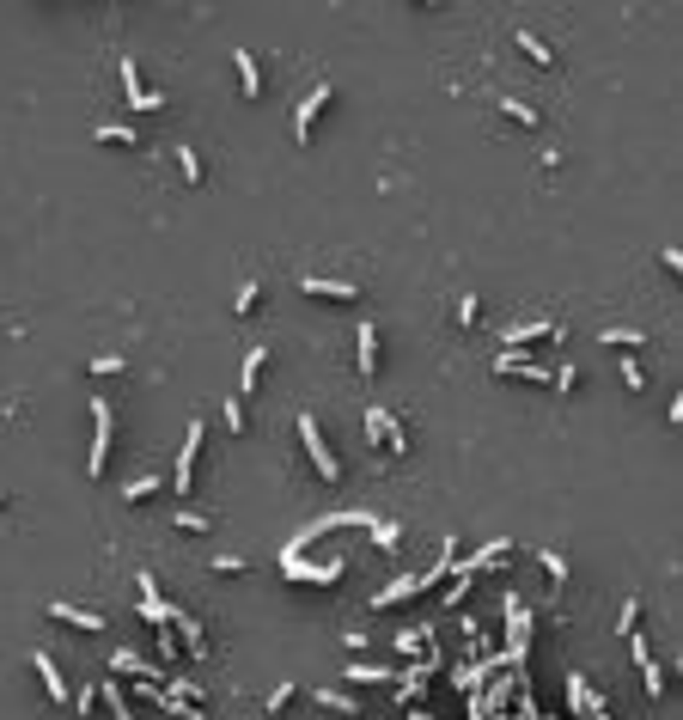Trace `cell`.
I'll return each instance as SVG.
<instances>
[{
  "label": "cell",
  "instance_id": "6da1fadb",
  "mask_svg": "<svg viewBox=\"0 0 683 720\" xmlns=\"http://www.w3.org/2000/svg\"><path fill=\"white\" fill-rule=\"evenodd\" d=\"M501 617H506V647H501V660L519 671V666H525V653H531V635H537V611L519 598V592H506V598H501Z\"/></svg>",
  "mask_w": 683,
  "mask_h": 720
},
{
  "label": "cell",
  "instance_id": "7a4b0ae2",
  "mask_svg": "<svg viewBox=\"0 0 683 720\" xmlns=\"http://www.w3.org/2000/svg\"><path fill=\"white\" fill-rule=\"evenodd\" d=\"M293 428H300V446H305V458H311V470H318V483H342V458H336V446L324 439L318 415H300Z\"/></svg>",
  "mask_w": 683,
  "mask_h": 720
},
{
  "label": "cell",
  "instance_id": "3957f363",
  "mask_svg": "<svg viewBox=\"0 0 683 720\" xmlns=\"http://www.w3.org/2000/svg\"><path fill=\"white\" fill-rule=\"evenodd\" d=\"M110 446H116V410H110V397H92V458H86L92 483L110 470Z\"/></svg>",
  "mask_w": 683,
  "mask_h": 720
},
{
  "label": "cell",
  "instance_id": "277c9868",
  "mask_svg": "<svg viewBox=\"0 0 683 720\" xmlns=\"http://www.w3.org/2000/svg\"><path fill=\"white\" fill-rule=\"evenodd\" d=\"M433 671H439V647H428L421 660H409V666H397V684H391V696H397L403 708H421V696H428Z\"/></svg>",
  "mask_w": 683,
  "mask_h": 720
},
{
  "label": "cell",
  "instance_id": "5b68a950",
  "mask_svg": "<svg viewBox=\"0 0 683 720\" xmlns=\"http://www.w3.org/2000/svg\"><path fill=\"white\" fill-rule=\"evenodd\" d=\"M202 446H208V428L202 421H189V434H183V446H178V464H171V489L189 501V489H196V470H202Z\"/></svg>",
  "mask_w": 683,
  "mask_h": 720
},
{
  "label": "cell",
  "instance_id": "8992f818",
  "mask_svg": "<svg viewBox=\"0 0 683 720\" xmlns=\"http://www.w3.org/2000/svg\"><path fill=\"white\" fill-rule=\"evenodd\" d=\"M366 446H373V452H391V458H403V452H409L403 415H391L384 403H373V410H366Z\"/></svg>",
  "mask_w": 683,
  "mask_h": 720
},
{
  "label": "cell",
  "instance_id": "52a82bcc",
  "mask_svg": "<svg viewBox=\"0 0 683 720\" xmlns=\"http://www.w3.org/2000/svg\"><path fill=\"white\" fill-rule=\"evenodd\" d=\"M568 715H574V720H610V702L592 690L586 671H568Z\"/></svg>",
  "mask_w": 683,
  "mask_h": 720
},
{
  "label": "cell",
  "instance_id": "ba28073f",
  "mask_svg": "<svg viewBox=\"0 0 683 720\" xmlns=\"http://www.w3.org/2000/svg\"><path fill=\"white\" fill-rule=\"evenodd\" d=\"M329 104H336V86H311V92H305V104L293 110V141H300V147H311V129H318V116H324Z\"/></svg>",
  "mask_w": 683,
  "mask_h": 720
},
{
  "label": "cell",
  "instance_id": "9c48e42d",
  "mask_svg": "<svg viewBox=\"0 0 683 720\" xmlns=\"http://www.w3.org/2000/svg\"><path fill=\"white\" fill-rule=\"evenodd\" d=\"M464 562L476 568V574H506V568L519 562V543H512V538H494V543H482L476 556H464Z\"/></svg>",
  "mask_w": 683,
  "mask_h": 720
},
{
  "label": "cell",
  "instance_id": "30bf717a",
  "mask_svg": "<svg viewBox=\"0 0 683 720\" xmlns=\"http://www.w3.org/2000/svg\"><path fill=\"white\" fill-rule=\"evenodd\" d=\"M123 98H128V110H165V92L141 86V68H134V55H123Z\"/></svg>",
  "mask_w": 683,
  "mask_h": 720
},
{
  "label": "cell",
  "instance_id": "8fae6325",
  "mask_svg": "<svg viewBox=\"0 0 683 720\" xmlns=\"http://www.w3.org/2000/svg\"><path fill=\"white\" fill-rule=\"evenodd\" d=\"M31 666H37V678H43V690H50L55 708H68V702H74V690H68V678H61V666H55L50 647H37V653H31Z\"/></svg>",
  "mask_w": 683,
  "mask_h": 720
},
{
  "label": "cell",
  "instance_id": "7c38bea8",
  "mask_svg": "<svg viewBox=\"0 0 683 720\" xmlns=\"http://www.w3.org/2000/svg\"><path fill=\"white\" fill-rule=\"evenodd\" d=\"M623 642H629L634 666H641V684H647V696H665V671H659V660H653V647H647V635L634 629V635H623Z\"/></svg>",
  "mask_w": 683,
  "mask_h": 720
},
{
  "label": "cell",
  "instance_id": "4fadbf2b",
  "mask_svg": "<svg viewBox=\"0 0 683 720\" xmlns=\"http://www.w3.org/2000/svg\"><path fill=\"white\" fill-rule=\"evenodd\" d=\"M494 373H501V379H531V385H549V373H543L531 355H519V348H501V355H494Z\"/></svg>",
  "mask_w": 683,
  "mask_h": 720
},
{
  "label": "cell",
  "instance_id": "5bb4252c",
  "mask_svg": "<svg viewBox=\"0 0 683 720\" xmlns=\"http://www.w3.org/2000/svg\"><path fill=\"white\" fill-rule=\"evenodd\" d=\"M232 74H238V98H263V61H256V50H232Z\"/></svg>",
  "mask_w": 683,
  "mask_h": 720
},
{
  "label": "cell",
  "instance_id": "9a60e30c",
  "mask_svg": "<svg viewBox=\"0 0 683 720\" xmlns=\"http://www.w3.org/2000/svg\"><path fill=\"white\" fill-rule=\"evenodd\" d=\"M165 623H171V635H178V642L189 647V660L202 666V660H208V635H202V623L189 617V611H178V605H171V617H165Z\"/></svg>",
  "mask_w": 683,
  "mask_h": 720
},
{
  "label": "cell",
  "instance_id": "2e32d148",
  "mask_svg": "<svg viewBox=\"0 0 683 720\" xmlns=\"http://www.w3.org/2000/svg\"><path fill=\"white\" fill-rule=\"evenodd\" d=\"M355 342H360V379H379V360H384V330H379V324H360V330H355Z\"/></svg>",
  "mask_w": 683,
  "mask_h": 720
},
{
  "label": "cell",
  "instance_id": "e0dca14e",
  "mask_svg": "<svg viewBox=\"0 0 683 720\" xmlns=\"http://www.w3.org/2000/svg\"><path fill=\"white\" fill-rule=\"evenodd\" d=\"M92 690H98V702L110 708V720H141V708H134V702H128V690H123V678H98Z\"/></svg>",
  "mask_w": 683,
  "mask_h": 720
},
{
  "label": "cell",
  "instance_id": "ac0fdd59",
  "mask_svg": "<svg viewBox=\"0 0 683 720\" xmlns=\"http://www.w3.org/2000/svg\"><path fill=\"white\" fill-rule=\"evenodd\" d=\"M342 678H348L355 690H373V684H384V690H391V684H397V671H391V666H373V660H348V666H342Z\"/></svg>",
  "mask_w": 683,
  "mask_h": 720
},
{
  "label": "cell",
  "instance_id": "d6986e66",
  "mask_svg": "<svg viewBox=\"0 0 683 720\" xmlns=\"http://www.w3.org/2000/svg\"><path fill=\"white\" fill-rule=\"evenodd\" d=\"M512 50L525 55V61H531V68H561V55L549 50V43H543V37H537V31H512Z\"/></svg>",
  "mask_w": 683,
  "mask_h": 720
},
{
  "label": "cell",
  "instance_id": "ffe728a7",
  "mask_svg": "<svg viewBox=\"0 0 683 720\" xmlns=\"http://www.w3.org/2000/svg\"><path fill=\"white\" fill-rule=\"evenodd\" d=\"M476 580H482L476 568H470V562H457V568H452V580H446V592H439V605H446V611H457V605H464V592L476 586Z\"/></svg>",
  "mask_w": 683,
  "mask_h": 720
},
{
  "label": "cell",
  "instance_id": "44dd1931",
  "mask_svg": "<svg viewBox=\"0 0 683 720\" xmlns=\"http://www.w3.org/2000/svg\"><path fill=\"white\" fill-rule=\"evenodd\" d=\"M50 617L68 623V629H79V635H98V629H104L98 611H79V605H50Z\"/></svg>",
  "mask_w": 683,
  "mask_h": 720
},
{
  "label": "cell",
  "instance_id": "7402d4cb",
  "mask_svg": "<svg viewBox=\"0 0 683 720\" xmlns=\"http://www.w3.org/2000/svg\"><path fill=\"white\" fill-rule=\"evenodd\" d=\"M305 293L311 300H360V282H324V275H305Z\"/></svg>",
  "mask_w": 683,
  "mask_h": 720
},
{
  "label": "cell",
  "instance_id": "603a6c76",
  "mask_svg": "<svg viewBox=\"0 0 683 720\" xmlns=\"http://www.w3.org/2000/svg\"><path fill=\"white\" fill-rule=\"evenodd\" d=\"M263 366H269V348H251L245 366H238V391H232V397H251V391L263 385Z\"/></svg>",
  "mask_w": 683,
  "mask_h": 720
},
{
  "label": "cell",
  "instance_id": "cb8c5ba5",
  "mask_svg": "<svg viewBox=\"0 0 683 720\" xmlns=\"http://www.w3.org/2000/svg\"><path fill=\"white\" fill-rule=\"evenodd\" d=\"M141 617H147V629H159V623L171 617V605L159 598V586H152V574H141Z\"/></svg>",
  "mask_w": 683,
  "mask_h": 720
},
{
  "label": "cell",
  "instance_id": "d4e9b609",
  "mask_svg": "<svg viewBox=\"0 0 683 720\" xmlns=\"http://www.w3.org/2000/svg\"><path fill=\"white\" fill-rule=\"evenodd\" d=\"M501 110H506V123H519V129H543V116H537V104H525V98H501Z\"/></svg>",
  "mask_w": 683,
  "mask_h": 720
},
{
  "label": "cell",
  "instance_id": "484cf974",
  "mask_svg": "<svg viewBox=\"0 0 683 720\" xmlns=\"http://www.w3.org/2000/svg\"><path fill=\"white\" fill-rule=\"evenodd\" d=\"M311 702H318V708H336V715H360V702L348 690H329V684H318V690H311Z\"/></svg>",
  "mask_w": 683,
  "mask_h": 720
},
{
  "label": "cell",
  "instance_id": "4316f807",
  "mask_svg": "<svg viewBox=\"0 0 683 720\" xmlns=\"http://www.w3.org/2000/svg\"><path fill=\"white\" fill-rule=\"evenodd\" d=\"M159 489H165V476H128V483H123V501H128V507H141V501H152Z\"/></svg>",
  "mask_w": 683,
  "mask_h": 720
},
{
  "label": "cell",
  "instance_id": "83f0119b",
  "mask_svg": "<svg viewBox=\"0 0 683 720\" xmlns=\"http://www.w3.org/2000/svg\"><path fill=\"white\" fill-rule=\"evenodd\" d=\"M178 171H183V183H189V189H202V183H208V165H202V153H196V147H178Z\"/></svg>",
  "mask_w": 683,
  "mask_h": 720
},
{
  "label": "cell",
  "instance_id": "f1b7e54d",
  "mask_svg": "<svg viewBox=\"0 0 683 720\" xmlns=\"http://www.w3.org/2000/svg\"><path fill=\"white\" fill-rule=\"evenodd\" d=\"M537 568H543L549 586H568V556H561V549H537Z\"/></svg>",
  "mask_w": 683,
  "mask_h": 720
},
{
  "label": "cell",
  "instance_id": "f546056e",
  "mask_svg": "<svg viewBox=\"0 0 683 720\" xmlns=\"http://www.w3.org/2000/svg\"><path fill=\"white\" fill-rule=\"evenodd\" d=\"M92 141H104V147H141V134L128 123H104V129H92Z\"/></svg>",
  "mask_w": 683,
  "mask_h": 720
},
{
  "label": "cell",
  "instance_id": "4dcf8cb0",
  "mask_svg": "<svg viewBox=\"0 0 683 720\" xmlns=\"http://www.w3.org/2000/svg\"><path fill=\"white\" fill-rule=\"evenodd\" d=\"M373 543H379L384 556H397V549H403V531H397L391 519H373Z\"/></svg>",
  "mask_w": 683,
  "mask_h": 720
},
{
  "label": "cell",
  "instance_id": "1f68e13d",
  "mask_svg": "<svg viewBox=\"0 0 683 720\" xmlns=\"http://www.w3.org/2000/svg\"><path fill=\"white\" fill-rule=\"evenodd\" d=\"M232 311H238V318H251V311H263V282H245V287H238V300H232Z\"/></svg>",
  "mask_w": 683,
  "mask_h": 720
},
{
  "label": "cell",
  "instance_id": "d6a6232c",
  "mask_svg": "<svg viewBox=\"0 0 683 720\" xmlns=\"http://www.w3.org/2000/svg\"><path fill=\"white\" fill-rule=\"evenodd\" d=\"M634 629H641V598H623V611H616V635H634Z\"/></svg>",
  "mask_w": 683,
  "mask_h": 720
},
{
  "label": "cell",
  "instance_id": "836d02e7",
  "mask_svg": "<svg viewBox=\"0 0 683 720\" xmlns=\"http://www.w3.org/2000/svg\"><path fill=\"white\" fill-rule=\"evenodd\" d=\"M171 525H178V531H208V525H214V519H208L202 507H189V501H183V507H178V519H171Z\"/></svg>",
  "mask_w": 683,
  "mask_h": 720
},
{
  "label": "cell",
  "instance_id": "e575fe53",
  "mask_svg": "<svg viewBox=\"0 0 683 720\" xmlns=\"http://www.w3.org/2000/svg\"><path fill=\"white\" fill-rule=\"evenodd\" d=\"M476 324H482V300L464 293V300H457V330H476Z\"/></svg>",
  "mask_w": 683,
  "mask_h": 720
},
{
  "label": "cell",
  "instance_id": "d590c367",
  "mask_svg": "<svg viewBox=\"0 0 683 720\" xmlns=\"http://www.w3.org/2000/svg\"><path fill=\"white\" fill-rule=\"evenodd\" d=\"M226 428H232V434H245V428H251V410H245V397H226Z\"/></svg>",
  "mask_w": 683,
  "mask_h": 720
},
{
  "label": "cell",
  "instance_id": "8d00e7d4",
  "mask_svg": "<svg viewBox=\"0 0 683 720\" xmlns=\"http://www.w3.org/2000/svg\"><path fill=\"white\" fill-rule=\"evenodd\" d=\"M92 373H98V379H116V373H128V360L123 355H98V360H92Z\"/></svg>",
  "mask_w": 683,
  "mask_h": 720
},
{
  "label": "cell",
  "instance_id": "74e56055",
  "mask_svg": "<svg viewBox=\"0 0 683 720\" xmlns=\"http://www.w3.org/2000/svg\"><path fill=\"white\" fill-rule=\"evenodd\" d=\"M293 696H300V690H293V684H275V690H269V702H263V708H269V715H281V708H287V702H293Z\"/></svg>",
  "mask_w": 683,
  "mask_h": 720
},
{
  "label": "cell",
  "instance_id": "f35d334b",
  "mask_svg": "<svg viewBox=\"0 0 683 720\" xmlns=\"http://www.w3.org/2000/svg\"><path fill=\"white\" fill-rule=\"evenodd\" d=\"M605 342H610V348H641L647 336H641V330H605Z\"/></svg>",
  "mask_w": 683,
  "mask_h": 720
},
{
  "label": "cell",
  "instance_id": "ab89813d",
  "mask_svg": "<svg viewBox=\"0 0 683 720\" xmlns=\"http://www.w3.org/2000/svg\"><path fill=\"white\" fill-rule=\"evenodd\" d=\"M549 385H556V391H574V385H580V366H556V373H549Z\"/></svg>",
  "mask_w": 683,
  "mask_h": 720
},
{
  "label": "cell",
  "instance_id": "60d3db41",
  "mask_svg": "<svg viewBox=\"0 0 683 720\" xmlns=\"http://www.w3.org/2000/svg\"><path fill=\"white\" fill-rule=\"evenodd\" d=\"M659 269H671V275H683V251H678V245H665V251H659Z\"/></svg>",
  "mask_w": 683,
  "mask_h": 720
},
{
  "label": "cell",
  "instance_id": "b9f144b4",
  "mask_svg": "<svg viewBox=\"0 0 683 720\" xmlns=\"http://www.w3.org/2000/svg\"><path fill=\"white\" fill-rule=\"evenodd\" d=\"M623 385H629V391H647V373H641L634 360H623Z\"/></svg>",
  "mask_w": 683,
  "mask_h": 720
},
{
  "label": "cell",
  "instance_id": "7bdbcfd3",
  "mask_svg": "<svg viewBox=\"0 0 683 720\" xmlns=\"http://www.w3.org/2000/svg\"><path fill=\"white\" fill-rule=\"evenodd\" d=\"M342 647H348V653H366V647H373V635H366V629H348V635H342Z\"/></svg>",
  "mask_w": 683,
  "mask_h": 720
},
{
  "label": "cell",
  "instance_id": "ee69618b",
  "mask_svg": "<svg viewBox=\"0 0 683 720\" xmlns=\"http://www.w3.org/2000/svg\"><path fill=\"white\" fill-rule=\"evenodd\" d=\"M214 574H245V556H214Z\"/></svg>",
  "mask_w": 683,
  "mask_h": 720
},
{
  "label": "cell",
  "instance_id": "f6af8a7d",
  "mask_svg": "<svg viewBox=\"0 0 683 720\" xmlns=\"http://www.w3.org/2000/svg\"><path fill=\"white\" fill-rule=\"evenodd\" d=\"M537 720H561V715H543V708H537Z\"/></svg>",
  "mask_w": 683,
  "mask_h": 720
},
{
  "label": "cell",
  "instance_id": "bcb514c9",
  "mask_svg": "<svg viewBox=\"0 0 683 720\" xmlns=\"http://www.w3.org/2000/svg\"><path fill=\"white\" fill-rule=\"evenodd\" d=\"M0 507H6V489H0Z\"/></svg>",
  "mask_w": 683,
  "mask_h": 720
}]
</instances>
